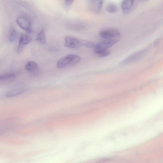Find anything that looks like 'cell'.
<instances>
[{"label": "cell", "instance_id": "52a82bcc", "mask_svg": "<svg viewBox=\"0 0 163 163\" xmlns=\"http://www.w3.org/2000/svg\"><path fill=\"white\" fill-rule=\"evenodd\" d=\"M146 51V50H143L133 54L125 59L124 63H129L135 61L142 57Z\"/></svg>", "mask_w": 163, "mask_h": 163}, {"label": "cell", "instance_id": "5b68a950", "mask_svg": "<svg viewBox=\"0 0 163 163\" xmlns=\"http://www.w3.org/2000/svg\"><path fill=\"white\" fill-rule=\"evenodd\" d=\"M99 34L102 38L110 39H111L119 36L120 35V33L117 30L108 29L101 31Z\"/></svg>", "mask_w": 163, "mask_h": 163}, {"label": "cell", "instance_id": "e0dca14e", "mask_svg": "<svg viewBox=\"0 0 163 163\" xmlns=\"http://www.w3.org/2000/svg\"><path fill=\"white\" fill-rule=\"evenodd\" d=\"M111 54V52L109 51L106 50L103 51L100 53L97 54V55L100 58H103L107 57L109 56Z\"/></svg>", "mask_w": 163, "mask_h": 163}, {"label": "cell", "instance_id": "d6986e66", "mask_svg": "<svg viewBox=\"0 0 163 163\" xmlns=\"http://www.w3.org/2000/svg\"><path fill=\"white\" fill-rule=\"evenodd\" d=\"M110 159L108 158H104L98 160L97 163H104L110 161Z\"/></svg>", "mask_w": 163, "mask_h": 163}, {"label": "cell", "instance_id": "9a60e30c", "mask_svg": "<svg viewBox=\"0 0 163 163\" xmlns=\"http://www.w3.org/2000/svg\"><path fill=\"white\" fill-rule=\"evenodd\" d=\"M16 75L13 74L8 73L0 75V80H3L12 79L15 77Z\"/></svg>", "mask_w": 163, "mask_h": 163}, {"label": "cell", "instance_id": "9c48e42d", "mask_svg": "<svg viewBox=\"0 0 163 163\" xmlns=\"http://www.w3.org/2000/svg\"><path fill=\"white\" fill-rule=\"evenodd\" d=\"M92 8L97 13H100L102 8L103 1H92Z\"/></svg>", "mask_w": 163, "mask_h": 163}, {"label": "cell", "instance_id": "5bb4252c", "mask_svg": "<svg viewBox=\"0 0 163 163\" xmlns=\"http://www.w3.org/2000/svg\"><path fill=\"white\" fill-rule=\"evenodd\" d=\"M106 8L107 11L110 13H116L118 9V7L116 5L113 3L108 4Z\"/></svg>", "mask_w": 163, "mask_h": 163}, {"label": "cell", "instance_id": "8fae6325", "mask_svg": "<svg viewBox=\"0 0 163 163\" xmlns=\"http://www.w3.org/2000/svg\"><path fill=\"white\" fill-rule=\"evenodd\" d=\"M36 39L39 44L44 45L46 42V38L45 32L42 30L37 35Z\"/></svg>", "mask_w": 163, "mask_h": 163}, {"label": "cell", "instance_id": "ac0fdd59", "mask_svg": "<svg viewBox=\"0 0 163 163\" xmlns=\"http://www.w3.org/2000/svg\"><path fill=\"white\" fill-rule=\"evenodd\" d=\"M73 1H65L64 3H65V7H70L72 4L73 3Z\"/></svg>", "mask_w": 163, "mask_h": 163}, {"label": "cell", "instance_id": "4fadbf2b", "mask_svg": "<svg viewBox=\"0 0 163 163\" xmlns=\"http://www.w3.org/2000/svg\"><path fill=\"white\" fill-rule=\"evenodd\" d=\"M17 33L16 29L14 28H12L10 31L9 36V39L10 42H13L16 40L17 37Z\"/></svg>", "mask_w": 163, "mask_h": 163}, {"label": "cell", "instance_id": "30bf717a", "mask_svg": "<svg viewBox=\"0 0 163 163\" xmlns=\"http://www.w3.org/2000/svg\"><path fill=\"white\" fill-rule=\"evenodd\" d=\"M26 70L30 72L36 71L38 68V65L36 63L33 61L28 62L25 66Z\"/></svg>", "mask_w": 163, "mask_h": 163}, {"label": "cell", "instance_id": "3957f363", "mask_svg": "<svg viewBox=\"0 0 163 163\" xmlns=\"http://www.w3.org/2000/svg\"><path fill=\"white\" fill-rule=\"evenodd\" d=\"M65 46L68 48H76L82 46L81 39L71 36L65 38Z\"/></svg>", "mask_w": 163, "mask_h": 163}, {"label": "cell", "instance_id": "8992f818", "mask_svg": "<svg viewBox=\"0 0 163 163\" xmlns=\"http://www.w3.org/2000/svg\"><path fill=\"white\" fill-rule=\"evenodd\" d=\"M32 41V38L30 36L26 34H23L19 39L17 51L19 53L23 50L25 46L30 43Z\"/></svg>", "mask_w": 163, "mask_h": 163}, {"label": "cell", "instance_id": "2e32d148", "mask_svg": "<svg viewBox=\"0 0 163 163\" xmlns=\"http://www.w3.org/2000/svg\"><path fill=\"white\" fill-rule=\"evenodd\" d=\"M82 45L88 48H94L95 46V44L93 42L90 41L81 39Z\"/></svg>", "mask_w": 163, "mask_h": 163}, {"label": "cell", "instance_id": "ffe728a7", "mask_svg": "<svg viewBox=\"0 0 163 163\" xmlns=\"http://www.w3.org/2000/svg\"><path fill=\"white\" fill-rule=\"evenodd\" d=\"M160 42L159 39H157L155 41V42L154 43V45L155 46H157L158 45V43H159Z\"/></svg>", "mask_w": 163, "mask_h": 163}, {"label": "cell", "instance_id": "7a4b0ae2", "mask_svg": "<svg viewBox=\"0 0 163 163\" xmlns=\"http://www.w3.org/2000/svg\"><path fill=\"white\" fill-rule=\"evenodd\" d=\"M118 41V39H110L98 42L96 44L94 48L95 53L97 55L101 52L107 50L108 48L115 45Z\"/></svg>", "mask_w": 163, "mask_h": 163}, {"label": "cell", "instance_id": "277c9868", "mask_svg": "<svg viewBox=\"0 0 163 163\" xmlns=\"http://www.w3.org/2000/svg\"><path fill=\"white\" fill-rule=\"evenodd\" d=\"M16 21L19 26L24 30L26 31L28 33H32V31L31 28V23L27 18L22 16H19L17 18Z\"/></svg>", "mask_w": 163, "mask_h": 163}, {"label": "cell", "instance_id": "6da1fadb", "mask_svg": "<svg viewBox=\"0 0 163 163\" xmlns=\"http://www.w3.org/2000/svg\"><path fill=\"white\" fill-rule=\"evenodd\" d=\"M81 57L75 55H69L63 57L57 62V67L59 68H62L68 65H75L81 60Z\"/></svg>", "mask_w": 163, "mask_h": 163}, {"label": "cell", "instance_id": "7c38bea8", "mask_svg": "<svg viewBox=\"0 0 163 163\" xmlns=\"http://www.w3.org/2000/svg\"><path fill=\"white\" fill-rule=\"evenodd\" d=\"M24 91V90L22 88L14 89L8 92L6 95L8 97H11L20 94Z\"/></svg>", "mask_w": 163, "mask_h": 163}, {"label": "cell", "instance_id": "ba28073f", "mask_svg": "<svg viewBox=\"0 0 163 163\" xmlns=\"http://www.w3.org/2000/svg\"><path fill=\"white\" fill-rule=\"evenodd\" d=\"M134 3V1L127 0L123 1L121 4V7L123 11L127 13L132 8Z\"/></svg>", "mask_w": 163, "mask_h": 163}]
</instances>
